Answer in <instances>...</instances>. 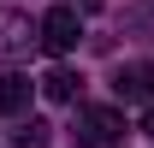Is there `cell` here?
<instances>
[{
  "label": "cell",
  "mask_w": 154,
  "mask_h": 148,
  "mask_svg": "<svg viewBox=\"0 0 154 148\" xmlns=\"http://www.w3.org/2000/svg\"><path fill=\"white\" fill-rule=\"evenodd\" d=\"M119 136H125L119 107H83L77 113V148H113Z\"/></svg>",
  "instance_id": "1"
},
{
  "label": "cell",
  "mask_w": 154,
  "mask_h": 148,
  "mask_svg": "<svg viewBox=\"0 0 154 148\" xmlns=\"http://www.w3.org/2000/svg\"><path fill=\"white\" fill-rule=\"evenodd\" d=\"M30 42H42V24H30V12L18 6H0V59L30 54Z\"/></svg>",
  "instance_id": "2"
},
{
  "label": "cell",
  "mask_w": 154,
  "mask_h": 148,
  "mask_svg": "<svg viewBox=\"0 0 154 148\" xmlns=\"http://www.w3.org/2000/svg\"><path fill=\"white\" fill-rule=\"evenodd\" d=\"M77 36H83V18H77L71 6H54V12H42V48L48 54H71Z\"/></svg>",
  "instance_id": "3"
},
{
  "label": "cell",
  "mask_w": 154,
  "mask_h": 148,
  "mask_svg": "<svg viewBox=\"0 0 154 148\" xmlns=\"http://www.w3.org/2000/svg\"><path fill=\"white\" fill-rule=\"evenodd\" d=\"M113 95H119V101H148V95H154V71L142 65V59L119 65V77H113Z\"/></svg>",
  "instance_id": "4"
},
{
  "label": "cell",
  "mask_w": 154,
  "mask_h": 148,
  "mask_svg": "<svg viewBox=\"0 0 154 148\" xmlns=\"http://www.w3.org/2000/svg\"><path fill=\"white\" fill-rule=\"evenodd\" d=\"M30 89H36V83H30L24 71H6V77H0V113H6V119H18V113L30 107Z\"/></svg>",
  "instance_id": "5"
},
{
  "label": "cell",
  "mask_w": 154,
  "mask_h": 148,
  "mask_svg": "<svg viewBox=\"0 0 154 148\" xmlns=\"http://www.w3.org/2000/svg\"><path fill=\"white\" fill-rule=\"evenodd\" d=\"M77 89H83V77L65 71V65H54V71L42 77V95H48V101H77Z\"/></svg>",
  "instance_id": "6"
},
{
  "label": "cell",
  "mask_w": 154,
  "mask_h": 148,
  "mask_svg": "<svg viewBox=\"0 0 154 148\" xmlns=\"http://www.w3.org/2000/svg\"><path fill=\"white\" fill-rule=\"evenodd\" d=\"M48 142H54V125L48 119H24L12 130V148H48Z\"/></svg>",
  "instance_id": "7"
},
{
  "label": "cell",
  "mask_w": 154,
  "mask_h": 148,
  "mask_svg": "<svg viewBox=\"0 0 154 148\" xmlns=\"http://www.w3.org/2000/svg\"><path fill=\"white\" fill-rule=\"evenodd\" d=\"M142 130H148V136H154V101H148V113H142Z\"/></svg>",
  "instance_id": "8"
}]
</instances>
